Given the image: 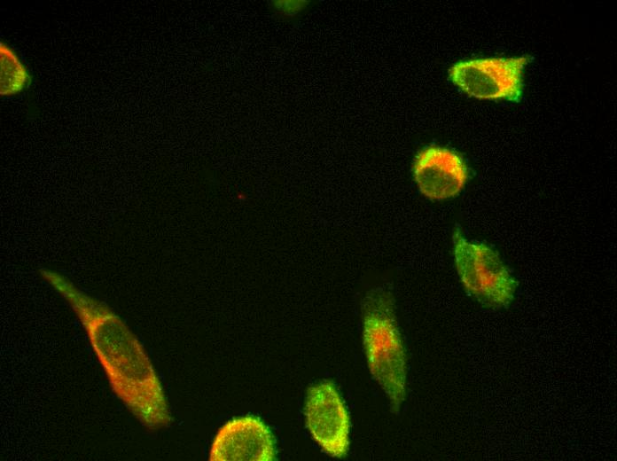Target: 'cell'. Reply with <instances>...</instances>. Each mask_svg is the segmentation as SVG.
Wrapping results in <instances>:
<instances>
[{"mask_svg": "<svg viewBox=\"0 0 617 461\" xmlns=\"http://www.w3.org/2000/svg\"><path fill=\"white\" fill-rule=\"evenodd\" d=\"M527 55L480 58L455 63L449 70L451 82L472 98L519 102Z\"/></svg>", "mask_w": 617, "mask_h": 461, "instance_id": "277c9868", "label": "cell"}, {"mask_svg": "<svg viewBox=\"0 0 617 461\" xmlns=\"http://www.w3.org/2000/svg\"><path fill=\"white\" fill-rule=\"evenodd\" d=\"M40 273L76 314L114 395L144 427L168 426L171 415L160 380L127 324L59 272L44 269Z\"/></svg>", "mask_w": 617, "mask_h": 461, "instance_id": "6da1fadb", "label": "cell"}, {"mask_svg": "<svg viewBox=\"0 0 617 461\" xmlns=\"http://www.w3.org/2000/svg\"><path fill=\"white\" fill-rule=\"evenodd\" d=\"M2 97L16 96L27 90L32 75L18 52L7 43H0Z\"/></svg>", "mask_w": 617, "mask_h": 461, "instance_id": "ba28073f", "label": "cell"}, {"mask_svg": "<svg viewBox=\"0 0 617 461\" xmlns=\"http://www.w3.org/2000/svg\"><path fill=\"white\" fill-rule=\"evenodd\" d=\"M275 437L259 418L243 416L225 423L210 447L211 461H272L276 459Z\"/></svg>", "mask_w": 617, "mask_h": 461, "instance_id": "8992f818", "label": "cell"}, {"mask_svg": "<svg viewBox=\"0 0 617 461\" xmlns=\"http://www.w3.org/2000/svg\"><path fill=\"white\" fill-rule=\"evenodd\" d=\"M304 415L307 428L329 456L344 457L349 449L350 419L336 385L323 380L307 391Z\"/></svg>", "mask_w": 617, "mask_h": 461, "instance_id": "5b68a950", "label": "cell"}, {"mask_svg": "<svg viewBox=\"0 0 617 461\" xmlns=\"http://www.w3.org/2000/svg\"><path fill=\"white\" fill-rule=\"evenodd\" d=\"M413 176L424 196L442 200L462 191L468 179V169L461 156L454 151L431 145L416 155Z\"/></svg>", "mask_w": 617, "mask_h": 461, "instance_id": "52a82bcc", "label": "cell"}, {"mask_svg": "<svg viewBox=\"0 0 617 461\" xmlns=\"http://www.w3.org/2000/svg\"><path fill=\"white\" fill-rule=\"evenodd\" d=\"M453 244L456 269L467 293L485 308L508 307L517 281L499 254L485 244L468 241L458 230Z\"/></svg>", "mask_w": 617, "mask_h": 461, "instance_id": "3957f363", "label": "cell"}, {"mask_svg": "<svg viewBox=\"0 0 617 461\" xmlns=\"http://www.w3.org/2000/svg\"><path fill=\"white\" fill-rule=\"evenodd\" d=\"M308 4L305 1L273 0L268 3L269 10L277 16L293 17Z\"/></svg>", "mask_w": 617, "mask_h": 461, "instance_id": "9c48e42d", "label": "cell"}, {"mask_svg": "<svg viewBox=\"0 0 617 461\" xmlns=\"http://www.w3.org/2000/svg\"><path fill=\"white\" fill-rule=\"evenodd\" d=\"M363 342L370 372L397 414L406 396V350L394 300L384 289L371 290L363 300Z\"/></svg>", "mask_w": 617, "mask_h": 461, "instance_id": "7a4b0ae2", "label": "cell"}]
</instances>
